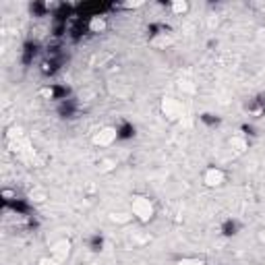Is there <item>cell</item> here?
<instances>
[{"mask_svg": "<svg viewBox=\"0 0 265 265\" xmlns=\"http://www.w3.org/2000/svg\"><path fill=\"white\" fill-rule=\"evenodd\" d=\"M131 211H133V218H137L139 222H150L153 218V214H155L153 203L147 197H133Z\"/></svg>", "mask_w": 265, "mask_h": 265, "instance_id": "1", "label": "cell"}, {"mask_svg": "<svg viewBox=\"0 0 265 265\" xmlns=\"http://www.w3.org/2000/svg\"><path fill=\"white\" fill-rule=\"evenodd\" d=\"M69 87L65 85H58V83H50V85H46L44 89H41V95H44L46 100H56V102H65L69 100Z\"/></svg>", "mask_w": 265, "mask_h": 265, "instance_id": "2", "label": "cell"}, {"mask_svg": "<svg viewBox=\"0 0 265 265\" xmlns=\"http://www.w3.org/2000/svg\"><path fill=\"white\" fill-rule=\"evenodd\" d=\"M226 180V174L220 170V168H209V170L203 174V183L207 187H220Z\"/></svg>", "mask_w": 265, "mask_h": 265, "instance_id": "3", "label": "cell"}, {"mask_svg": "<svg viewBox=\"0 0 265 265\" xmlns=\"http://www.w3.org/2000/svg\"><path fill=\"white\" fill-rule=\"evenodd\" d=\"M114 141H118V139H116V126H112V129H104V131H100V135H95V139H93V143H95V145H100V147L112 145Z\"/></svg>", "mask_w": 265, "mask_h": 265, "instance_id": "4", "label": "cell"}, {"mask_svg": "<svg viewBox=\"0 0 265 265\" xmlns=\"http://www.w3.org/2000/svg\"><path fill=\"white\" fill-rule=\"evenodd\" d=\"M135 137V126L126 120H120L118 126H116V139L118 141H129Z\"/></svg>", "mask_w": 265, "mask_h": 265, "instance_id": "5", "label": "cell"}, {"mask_svg": "<svg viewBox=\"0 0 265 265\" xmlns=\"http://www.w3.org/2000/svg\"><path fill=\"white\" fill-rule=\"evenodd\" d=\"M36 54H38V44L36 41H27V44L23 46V52H21V62H23L25 67H29L31 62H34Z\"/></svg>", "mask_w": 265, "mask_h": 265, "instance_id": "6", "label": "cell"}, {"mask_svg": "<svg viewBox=\"0 0 265 265\" xmlns=\"http://www.w3.org/2000/svg\"><path fill=\"white\" fill-rule=\"evenodd\" d=\"M60 69V60L56 58V56H50L48 60H44L41 62V75H54V73Z\"/></svg>", "mask_w": 265, "mask_h": 265, "instance_id": "7", "label": "cell"}, {"mask_svg": "<svg viewBox=\"0 0 265 265\" xmlns=\"http://www.w3.org/2000/svg\"><path fill=\"white\" fill-rule=\"evenodd\" d=\"M247 110H249V114H253V116H261V114L265 112V100H263V98L251 100V102L247 104Z\"/></svg>", "mask_w": 265, "mask_h": 265, "instance_id": "8", "label": "cell"}, {"mask_svg": "<svg viewBox=\"0 0 265 265\" xmlns=\"http://www.w3.org/2000/svg\"><path fill=\"white\" fill-rule=\"evenodd\" d=\"M238 228H240L238 222H236V220H232V218H228L224 224H222L220 230H222V234H224V236H234L236 232H238Z\"/></svg>", "mask_w": 265, "mask_h": 265, "instance_id": "9", "label": "cell"}, {"mask_svg": "<svg viewBox=\"0 0 265 265\" xmlns=\"http://www.w3.org/2000/svg\"><path fill=\"white\" fill-rule=\"evenodd\" d=\"M75 108H77V104L69 98V100H65V102H60V106H58V114L67 118V116H73V114H75Z\"/></svg>", "mask_w": 265, "mask_h": 265, "instance_id": "10", "label": "cell"}, {"mask_svg": "<svg viewBox=\"0 0 265 265\" xmlns=\"http://www.w3.org/2000/svg\"><path fill=\"white\" fill-rule=\"evenodd\" d=\"M104 29H106L104 17H89V34H102Z\"/></svg>", "mask_w": 265, "mask_h": 265, "instance_id": "11", "label": "cell"}, {"mask_svg": "<svg viewBox=\"0 0 265 265\" xmlns=\"http://www.w3.org/2000/svg\"><path fill=\"white\" fill-rule=\"evenodd\" d=\"M89 249H91L93 253H100V251L104 249V236H102V234H93V236L89 238Z\"/></svg>", "mask_w": 265, "mask_h": 265, "instance_id": "12", "label": "cell"}, {"mask_svg": "<svg viewBox=\"0 0 265 265\" xmlns=\"http://www.w3.org/2000/svg\"><path fill=\"white\" fill-rule=\"evenodd\" d=\"M170 8H172V13L183 15V13H187V10H189V4L187 2H180V0H178V2H172L170 4Z\"/></svg>", "mask_w": 265, "mask_h": 265, "instance_id": "13", "label": "cell"}, {"mask_svg": "<svg viewBox=\"0 0 265 265\" xmlns=\"http://www.w3.org/2000/svg\"><path fill=\"white\" fill-rule=\"evenodd\" d=\"M201 120H203L205 124H209V126H218L220 124V118L216 114H203V116H201Z\"/></svg>", "mask_w": 265, "mask_h": 265, "instance_id": "14", "label": "cell"}]
</instances>
